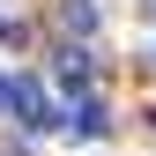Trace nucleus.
<instances>
[{"label": "nucleus", "instance_id": "nucleus-1", "mask_svg": "<svg viewBox=\"0 0 156 156\" xmlns=\"http://www.w3.org/2000/svg\"><path fill=\"white\" fill-rule=\"evenodd\" d=\"M8 112L23 119L30 134H45V126H60V112H52V97L30 82V74H8Z\"/></svg>", "mask_w": 156, "mask_h": 156}, {"label": "nucleus", "instance_id": "nucleus-2", "mask_svg": "<svg viewBox=\"0 0 156 156\" xmlns=\"http://www.w3.org/2000/svg\"><path fill=\"white\" fill-rule=\"evenodd\" d=\"M74 134H104V104H97V97L74 104Z\"/></svg>", "mask_w": 156, "mask_h": 156}, {"label": "nucleus", "instance_id": "nucleus-3", "mask_svg": "<svg viewBox=\"0 0 156 156\" xmlns=\"http://www.w3.org/2000/svg\"><path fill=\"white\" fill-rule=\"evenodd\" d=\"M60 82H89V52H82V45L60 52Z\"/></svg>", "mask_w": 156, "mask_h": 156}, {"label": "nucleus", "instance_id": "nucleus-4", "mask_svg": "<svg viewBox=\"0 0 156 156\" xmlns=\"http://www.w3.org/2000/svg\"><path fill=\"white\" fill-rule=\"evenodd\" d=\"M60 23H67V30H89V23H97V8H89V0H67V8H60Z\"/></svg>", "mask_w": 156, "mask_h": 156}, {"label": "nucleus", "instance_id": "nucleus-5", "mask_svg": "<svg viewBox=\"0 0 156 156\" xmlns=\"http://www.w3.org/2000/svg\"><path fill=\"white\" fill-rule=\"evenodd\" d=\"M0 112H8V74H0Z\"/></svg>", "mask_w": 156, "mask_h": 156}]
</instances>
